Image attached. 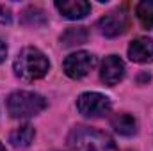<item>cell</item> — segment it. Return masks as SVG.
Wrapping results in <instances>:
<instances>
[{
	"label": "cell",
	"instance_id": "obj_17",
	"mask_svg": "<svg viewBox=\"0 0 153 151\" xmlns=\"http://www.w3.org/2000/svg\"><path fill=\"white\" fill-rule=\"evenodd\" d=\"M0 151H5V148H4V146H2V144H0Z\"/></svg>",
	"mask_w": 153,
	"mask_h": 151
},
{
	"label": "cell",
	"instance_id": "obj_1",
	"mask_svg": "<svg viewBox=\"0 0 153 151\" xmlns=\"http://www.w3.org/2000/svg\"><path fill=\"white\" fill-rule=\"evenodd\" d=\"M48 70H50V62L46 55L34 46L23 48L14 61V73L29 82L45 76L48 73Z\"/></svg>",
	"mask_w": 153,
	"mask_h": 151
},
{
	"label": "cell",
	"instance_id": "obj_16",
	"mask_svg": "<svg viewBox=\"0 0 153 151\" xmlns=\"http://www.w3.org/2000/svg\"><path fill=\"white\" fill-rule=\"evenodd\" d=\"M5 53H7V48H5V44L0 41V62L5 59Z\"/></svg>",
	"mask_w": 153,
	"mask_h": 151
},
{
	"label": "cell",
	"instance_id": "obj_13",
	"mask_svg": "<svg viewBox=\"0 0 153 151\" xmlns=\"http://www.w3.org/2000/svg\"><path fill=\"white\" fill-rule=\"evenodd\" d=\"M135 13H137V18L141 20V23L146 29H152L153 27V0L139 2L137 7H135Z\"/></svg>",
	"mask_w": 153,
	"mask_h": 151
},
{
	"label": "cell",
	"instance_id": "obj_5",
	"mask_svg": "<svg viewBox=\"0 0 153 151\" xmlns=\"http://www.w3.org/2000/svg\"><path fill=\"white\" fill-rule=\"evenodd\" d=\"M94 66V57L89 52H75L64 59V73L70 78H82Z\"/></svg>",
	"mask_w": 153,
	"mask_h": 151
},
{
	"label": "cell",
	"instance_id": "obj_6",
	"mask_svg": "<svg viewBox=\"0 0 153 151\" xmlns=\"http://www.w3.org/2000/svg\"><path fill=\"white\" fill-rule=\"evenodd\" d=\"M126 25H128V21H126V14L123 11H111L98 21L100 32L107 38H116V36L123 34L126 30Z\"/></svg>",
	"mask_w": 153,
	"mask_h": 151
},
{
	"label": "cell",
	"instance_id": "obj_11",
	"mask_svg": "<svg viewBox=\"0 0 153 151\" xmlns=\"http://www.w3.org/2000/svg\"><path fill=\"white\" fill-rule=\"evenodd\" d=\"M34 135H36L34 126H30V124H23V126L16 128L14 132H11V135H9V142H11L13 146H16V148H27V146L32 144Z\"/></svg>",
	"mask_w": 153,
	"mask_h": 151
},
{
	"label": "cell",
	"instance_id": "obj_10",
	"mask_svg": "<svg viewBox=\"0 0 153 151\" xmlns=\"http://www.w3.org/2000/svg\"><path fill=\"white\" fill-rule=\"evenodd\" d=\"M111 123H112V128L119 135H126L128 137V135H134L137 132V121L130 114H116Z\"/></svg>",
	"mask_w": 153,
	"mask_h": 151
},
{
	"label": "cell",
	"instance_id": "obj_7",
	"mask_svg": "<svg viewBox=\"0 0 153 151\" xmlns=\"http://www.w3.org/2000/svg\"><path fill=\"white\" fill-rule=\"evenodd\" d=\"M125 76V64L117 55H109L103 59L102 62V70H100V78L105 85H116L121 82V78Z\"/></svg>",
	"mask_w": 153,
	"mask_h": 151
},
{
	"label": "cell",
	"instance_id": "obj_15",
	"mask_svg": "<svg viewBox=\"0 0 153 151\" xmlns=\"http://www.w3.org/2000/svg\"><path fill=\"white\" fill-rule=\"evenodd\" d=\"M11 21V13L4 5H0V23H9Z\"/></svg>",
	"mask_w": 153,
	"mask_h": 151
},
{
	"label": "cell",
	"instance_id": "obj_14",
	"mask_svg": "<svg viewBox=\"0 0 153 151\" xmlns=\"http://www.w3.org/2000/svg\"><path fill=\"white\" fill-rule=\"evenodd\" d=\"M23 21L27 25H43L46 21V18H45V13L41 9H38V7H29V9L23 11Z\"/></svg>",
	"mask_w": 153,
	"mask_h": 151
},
{
	"label": "cell",
	"instance_id": "obj_3",
	"mask_svg": "<svg viewBox=\"0 0 153 151\" xmlns=\"http://www.w3.org/2000/svg\"><path fill=\"white\" fill-rule=\"evenodd\" d=\"M46 109V100L30 91H18L7 98V110L13 117H32Z\"/></svg>",
	"mask_w": 153,
	"mask_h": 151
},
{
	"label": "cell",
	"instance_id": "obj_8",
	"mask_svg": "<svg viewBox=\"0 0 153 151\" xmlns=\"http://www.w3.org/2000/svg\"><path fill=\"white\" fill-rule=\"evenodd\" d=\"M128 57L134 62H153V39L137 38L128 46Z\"/></svg>",
	"mask_w": 153,
	"mask_h": 151
},
{
	"label": "cell",
	"instance_id": "obj_2",
	"mask_svg": "<svg viewBox=\"0 0 153 151\" xmlns=\"http://www.w3.org/2000/svg\"><path fill=\"white\" fill-rule=\"evenodd\" d=\"M70 148L71 151H117L111 137L87 126H78L71 132Z\"/></svg>",
	"mask_w": 153,
	"mask_h": 151
},
{
	"label": "cell",
	"instance_id": "obj_12",
	"mask_svg": "<svg viewBox=\"0 0 153 151\" xmlns=\"http://www.w3.org/2000/svg\"><path fill=\"white\" fill-rule=\"evenodd\" d=\"M87 41V30L84 27H70L64 30V34L61 36V43L62 46L70 48V46H78L84 44Z\"/></svg>",
	"mask_w": 153,
	"mask_h": 151
},
{
	"label": "cell",
	"instance_id": "obj_4",
	"mask_svg": "<svg viewBox=\"0 0 153 151\" xmlns=\"http://www.w3.org/2000/svg\"><path fill=\"white\" fill-rule=\"evenodd\" d=\"M76 109L87 117H100L111 110V100L100 93H84L76 100Z\"/></svg>",
	"mask_w": 153,
	"mask_h": 151
},
{
	"label": "cell",
	"instance_id": "obj_9",
	"mask_svg": "<svg viewBox=\"0 0 153 151\" xmlns=\"http://www.w3.org/2000/svg\"><path fill=\"white\" fill-rule=\"evenodd\" d=\"M55 7L62 16L70 20H80L87 16L91 11V4L85 0H62V2H55Z\"/></svg>",
	"mask_w": 153,
	"mask_h": 151
}]
</instances>
